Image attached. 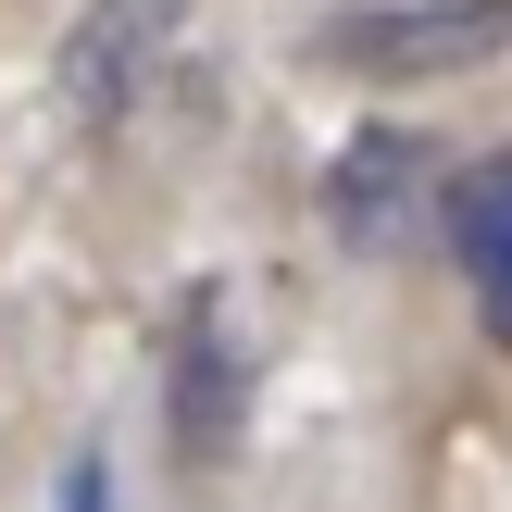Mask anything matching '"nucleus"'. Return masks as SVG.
<instances>
[{"label":"nucleus","instance_id":"obj_3","mask_svg":"<svg viewBox=\"0 0 512 512\" xmlns=\"http://www.w3.org/2000/svg\"><path fill=\"white\" fill-rule=\"evenodd\" d=\"M200 13H213V0H88V25H75V50H63L75 113H125V100L175 63V38H188Z\"/></svg>","mask_w":512,"mask_h":512},{"label":"nucleus","instance_id":"obj_2","mask_svg":"<svg viewBox=\"0 0 512 512\" xmlns=\"http://www.w3.org/2000/svg\"><path fill=\"white\" fill-rule=\"evenodd\" d=\"M338 225H350V250H400V238H425V225H450V200H438V150L425 138H400V125H363V138L338 150Z\"/></svg>","mask_w":512,"mask_h":512},{"label":"nucleus","instance_id":"obj_1","mask_svg":"<svg viewBox=\"0 0 512 512\" xmlns=\"http://www.w3.org/2000/svg\"><path fill=\"white\" fill-rule=\"evenodd\" d=\"M488 50H512V0H388L325 25L338 75H475Z\"/></svg>","mask_w":512,"mask_h":512},{"label":"nucleus","instance_id":"obj_5","mask_svg":"<svg viewBox=\"0 0 512 512\" xmlns=\"http://www.w3.org/2000/svg\"><path fill=\"white\" fill-rule=\"evenodd\" d=\"M175 438L188 450H225L238 438V350H225V313L200 300L188 338H175Z\"/></svg>","mask_w":512,"mask_h":512},{"label":"nucleus","instance_id":"obj_6","mask_svg":"<svg viewBox=\"0 0 512 512\" xmlns=\"http://www.w3.org/2000/svg\"><path fill=\"white\" fill-rule=\"evenodd\" d=\"M63 512H125V500H113V463H75V475H63Z\"/></svg>","mask_w":512,"mask_h":512},{"label":"nucleus","instance_id":"obj_4","mask_svg":"<svg viewBox=\"0 0 512 512\" xmlns=\"http://www.w3.org/2000/svg\"><path fill=\"white\" fill-rule=\"evenodd\" d=\"M450 263H463V288H475V325L512 350V150H488V163L450 188Z\"/></svg>","mask_w":512,"mask_h":512}]
</instances>
